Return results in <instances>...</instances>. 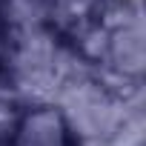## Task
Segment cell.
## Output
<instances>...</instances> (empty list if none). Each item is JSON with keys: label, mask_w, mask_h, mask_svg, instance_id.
Returning <instances> with one entry per match:
<instances>
[{"label": "cell", "mask_w": 146, "mask_h": 146, "mask_svg": "<svg viewBox=\"0 0 146 146\" xmlns=\"http://www.w3.org/2000/svg\"><path fill=\"white\" fill-rule=\"evenodd\" d=\"M23 140H29V143H35V146H43V143H40V135H37V123H35V120H29V135H26ZM52 146H57V140H54Z\"/></svg>", "instance_id": "6da1fadb"}]
</instances>
